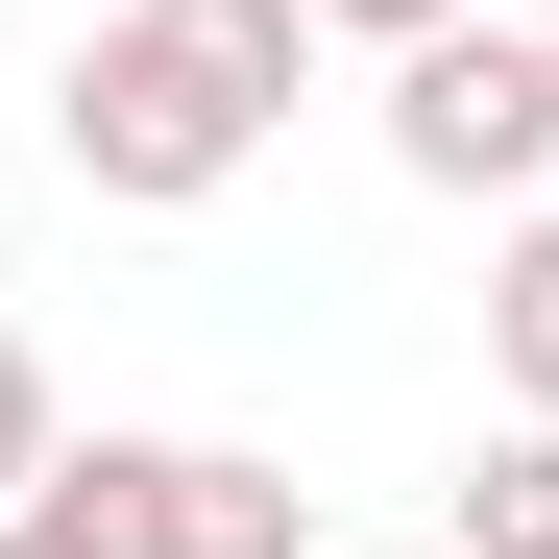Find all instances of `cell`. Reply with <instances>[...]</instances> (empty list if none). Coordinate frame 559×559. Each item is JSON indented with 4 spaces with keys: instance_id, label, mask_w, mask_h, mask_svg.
Segmentation results:
<instances>
[{
    "instance_id": "cell-1",
    "label": "cell",
    "mask_w": 559,
    "mask_h": 559,
    "mask_svg": "<svg viewBox=\"0 0 559 559\" xmlns=\"http://www.w3.org/2000/svg\"><path fill=\"white\" fill-rule=\"evenodd\" d=\"M49 146H73V195H122V219H195V195H243L267 98H243L195 25L98 0V25H73V73H49Z\"/></svg>"
},
{
    "instance_id": "cell-10",
    "label": "cell",
    "mask_w": 559,
    "mask_h": 559,
    "mask_svg": "<svg viewBox=\"0 0 559 559\" xmlns=\"http://www.w3.org/2000/svg\"><path fill=\"white\" fill-rule=\"evenodd\" d=\"M390 559H462V535H390Z\"/></svg>"
},
{
    "instance_id": "cell-4",
    "label": "cell",
    "mask_w": 559,
    "mask_h": 559,
    "mask_svg": "<svg viewBox=\"0 0 559 559\" xmlns=\"http://www.w3.org/2000/svg\"><path fill=\"white\" fill-rule=\"evenodd\" d=\"M462 559H559V414H487L462 438V511H438Z\"/></svg>"
},
{
    "instance_id": "cell-8",
    "label": "cell",
    "mask_w": 559,
    "mask_h": 559,
    "mask_svg": "<svg viewBox=\"0 0 559 559\" xmlns=\"http://www.w3.org/2000/svg\"><path fill=\"white\" fill-rule=\"evenodd\" d=\"M0 559H122V535H98V511H49V487H25V511H0Z\"/></svg>"
},
{
    "instance_id": "cell-7",
    "label": "cell",
    "mask_w": 559,
    "mask_h": 559,
    "mask_svg": "<svg viewBox=\"0 0 559 559\" xmlns=\"http://www.w3.org/2000/svg\"><path fill=\"white\" fill-rule=\"evenodd\" d=\"M49 438H73V414H49V365H25V317H0V511L49 487Z\"/></svg>"
},
{
    "instance_id": "cell-11",
    "label": "cell",
    "mask_w": 559,
    "mask_h": 559,
    "mask_svg": "<svg viewBox=\"0 0 559 559\" xmlns=\"http://www.w3.org/2000/svg\"><path fill=\"white\" fill-rule=\"evenodd\" d=\"M535 49H559V25H535Z\"/></svg>"
},
{
    "instance_id": "cell-2",
    "label": "cell",
    "mask_w": 559,
    "mask_h": 559,
    "mask_svg": "<svg viewBox=\"0 0 559 559\" xmlns=\"http://www.w3.org/2000/svg\"><path fill=\"white\" fill-rule=\"evenodd\" d=\"M390 170L511 219L535 170H559V49H535V25H487V0H462V25H414V49H390Z\"/></svg>"
},
{
    "instance_id": "cell-5",
    "label": "cell",
    "mask_w": 559,
    "mask_h": 559,
    "mask_svg": "<svg viewBox=\"0 0 559 559\" xmlns=\"http://www.w3.org/2000/svg\"><path fill=\"white\" fill-rule=\"evenodd\" d=\"M487 390L559 414V195H511V243H487Z\"/></svg>"
},
{
    "instance_id": "cell-3",
    "label": "cell",
    "mask_w": 559,
    "mask_h": 559,
    "mask_svg": "<svg viewBox=\"0 0 559 559\" xmlns=\"http://www.w3.org/2000/svg\"><path fill=\"white\" fill-rule=\"evenodd\" d=\"M49 511H98L122 559H317V487L243 438H49Z\"/></svg>"
},
{
    "instance_id": "cell-9",
    "label": "cell",
    "mask_w": 559,
    "mask_h": 559,
    "mask_svg": "<svg viewBox=\"0 0 559 559\" xmlns=\"http://www.w3.org/2000/svg\"><path fill=\"white\" fill-rule=\"evenodd\" d=\"M341 25H365V49H414V25H462V0H317V49H341Z\"/></svg>"
},
{
    "instance_id": "cell-6",
    "label": "cell",
    "mask_w": 559,
    "mask_h": 559,
    "mask_svg": "<svg viewBox=\"0 0 559 559\" xmlns=\"http://www.w3.org/2000/svg\"><path fill=\"white\" fill-rule=\"evenodd\" d=\"M146 25H195V49L243 73V98H267V122L317 98V0H146Z\"/></svg>"
}]
</instances>
